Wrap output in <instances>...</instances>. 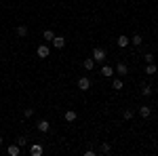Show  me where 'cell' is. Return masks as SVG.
Here are the masks:
<instances>
[{"mask_svg":"<svg viewBox=\"0 0 158 156\" xmlns=\"http://www.w3.org/2000/svg\"><path fill=\"white\" fill-rule=\"evenodd\" d=\"M17 36H27V27H25V25H17Z\"/></svg>","mask_w":158,"mask_h":156,"instance_id":"14","label":"cell"},{"mask_svg":"<svg viewBox=\"0 0 158 156\" xmlns=\"http://www.w3.org/2000/svg\"><path fill=\"white\" fill-rule=\"evenodd\" d=\"M139 114H141L143 118H150V114H152V108H150V106H139Z\"/></svg>","mask_w":158,"mask_h":156,"instance_id":"7","label":"cell"},{"mask_svg":"<svg viewBox=\"0 0 158 156\" xmlns=\"http://www.w3.org/2000/svg\"><path fill=\"white\" fill-rule=\"evenodd\" d=\"M141 95H143V97H150V95H152V86H148V84H146V86L141 89Z\"/></svg>","mask_w":158,"mask_h":156,"instance_id":"19","label":"cell"},{"mask_svg":"<svg viewBox=\"0 0 158 156\" xmlns=\"http://www.w3.org/2000/svg\"><path fill=\"white\" fill-rule=\"evenodd\" d=\"M25 144H27V137H23V135H21V137L17 139V145H19V148H23Z\"/></svg>","mask_w":158,"mask_h":156,"instance_id":"23","label":"cell"},{"mask_svg":"<svg viewBox=\"0 0 158 156\" xmlns=\"http://www.w3.org/2000/svg\"><path fill=\"white\" fill-rule=\"evenodd\" d=\"M36 127H38V131H42V133H47V131H49V129H51L49 120H40V122H38Z\"/></svg>","mask_w":158,"mask_h":156,"instance_id":"8","label":"cell"},{"mask_svg":"<svg viewBox=\"0 0 158 156\" xmlns=\"http://www.w3.org/2000/svg\"><path fill=\"white\" fill-rule=\"evenodd\" d=\"M101 152H103V154H110V152H112V145L110 144H101Z\"/></svg>","mask_w":158,"mask_h":156,"instance_id":"21","label":"cell"},{"mask_svg":"<svg viewBox=\"0 0 158 156\" xmlns=\"http://www.w3.org/2000/svg\"><path fill=\"white\" fill-rule=\"evenodd\" d=\"M93 59H95V61H103V59H106V51L99 48V47H95V48H93Z\"/></svg>","mask_w":158,"mask_h":156,"instance_id":"2","label":"cell"},{"mask_svg":"<svg viewBox=\"0 0 158 156\" xmlns=\"http://www.w3.org/2000/svg\"><path fill=\"white\" fill-rule=\"evenodd\" d=\"M141 42H143V38L139 36V34H135V36L131 38V44H135V47H139V44H141Z\"/></svg>","mask_w":158,"mask_h":156,"instance_id":"15","label":"cell"},{"mask_svg":"<svg viewBox=\"0 0 158 156\" xmlns=\"http://www.w3.org/2000/svg\"><path fill=\"white\" fill-rule=\"evenodd\" d=\"M42 36H44V40H53V38H55V32H53V30H44Z\"/></svg>","mask_w":158,"mask_h":156,"instance_id":"18","label":"cell"},{"mask_svg":"<svg viewBox=\"0 0 158 156\" xmlns=\"http://www.w3.org/2000/svg\"><path fill=\"white\" fill-rule=\"evenodd\" d=\"M23 116H25V118L34 116V108H25V110H23Z\"/></svg>","mask_w":158,"mask_h":156,"instance_id":"22","label":"cell"},{"mask_svg":"<svg viewBox=\"0 0 158 156\" xmlns=\"http://www.w3.org/2000/svg\"><path fill=\"white\" fill-rule=\"evenodd\" d=\"M76 118H78V114H76L74 110H68V112H65V120H68V122H74Z\"/></svg>","mask_w":158,"mask_h":156,"instance_id":"13","label":"cell"},{"mask_svg":"<svg viewBox=\"0 0 158 156\" xmlns=\"http://www.w3.org/2000/svg\"><path fill=\"white\" fill-rule=\"evenodd\" d=\"M30 154H32V156H42V145L34 144L32 148H30Z\"/></svg>","mask_w":158,"mask_h":156,"instance_id":"9","label":"cell"},{"mask_svg":"<svg viewBox=\"0 0 158 156\" xmlns=\"http://www.w3.org/2000/svg\"><path fill=\"white\" fill-rule=\"evenodd\" d=\"M53 47H55V48H63V47H65V38H63V36H55V38H53Z\"/></svg>","mask_w":158,"mask_h":156,"instance_id":"5","label":"cell"},{"mask_svg":"<svg viewBox=\"0 0 158 156\" xmlns=\"http://www.w3.org/2000/svg\"><path fill=\"white\" fill-rule=\"evenodd\" d=\"M89 86H91V80H89L86 76L78 78V89H80V91H89Z\"/></svg>","mask_w":158,"mask_h":156,"instance_id":"3","label":"cell"},{"mask_svg":"<svg viewBox=\"0 0 158 156\" xmlns=\"http://www.w3.org/2000/svg\"><path fill=\"white\" fill-rule=\"evenodd\" d=\"M127 72H129L127 63H118V65H116V74H118V76H124Z\"/></svg>","mask_w":158,"mask_h":156,"instance_id":"11","label":"cell"},{"mask_svg":"<svg viewBox=\"0 0 158 156\" xmlns=\"http://www.w3.org/2000/svg\"><path fill=\"white\" fill-rule=\"evenodd\" d=\"M0 145H2V135H0Z\"/></svg>","mask_w":158,"mask_h":156,"instance_id":"25","label":"cell"},{"mask_svg":"<svg viewBox=\"0 0 158 156\" xmlns=\"http://www.w3.org/2000/svg\"><path fill=\"white\" fill-rule=\"evenodd\" d=\"M101 76H106V78H112V76H114V68H110V65H103V68H101Z\"/></svg>","mask_w":158,"mask_h":156,"instance_id":"6","label":"cell"},{"mask_svg":"<svg viewBox=\"0 0 158 156\" xmlns=\"http://www.w3.org/2000/svg\"><path fill=\"white\" fill-rule=\"evenodd\" d=\"M143 59H146V63H154V55H152V53H146Z\"/></svg>","mask_w":158,"mask_h":156,"instance_id":"24","label":"cell"},{"mask_svg":"<svg viewBox=\"0 0 158 156\" xmlns=\"http://www.w3.org/2000/svg\"><path fill=\"white\" fill-rule=\"evenodd\" d=\"M122 118L131 120V118H133V110H124V112H122Z\"/></svg>","mask_w":158,"mask_h":156,"instance_id":"20","label":"cell"},{"mask_svg":"<svg viewBox=\"0 0 158 156\" xmlns=\"http://www.w3.org/2000/svg\"><path fill=\"white\" fill-rule=\"evenodd\" d=\"M82 65H85V70H89V72H91V70L95 68V59H93V57H86Z\"/></svg>","mask_w":158,"mask_h":156,"instance_id":"10","label":"cell"},{"mask_svg":"<svg viewBox=\"0 0 158 156\" xmlns=\"http://www.w3.org/2000/svg\"><path fill=\"white\" fill-rule=\"evenodd\" d=\"M156 103H158V99H156Z\"/></svg>","mask_w":158,"mask_h":156,"instance_id":"26","label":"cell"},{"mask_svg":"<svg viewBox=\"0 0 158 156\" xmlns=\"http://www.w3.org/2000/svg\"><path fill=\"white\" fill-rule=\"evenodd\" d=\"M131 44V38H127V36H118V47L124 48V47H129Z\"/></svg>","mask_w":158,"mask_h":156,"instance_id":"12","label":"cell"},{"mask_svg":"<svg viewBox=\"0 0 158 156\" xmlns=\"http://www.w3.org/2000/svg\"><path fill=\"white\" fill-rule=\"evenodd\" d=\"M49 47H47V44H40V47L36 48V55L38 57H40V59H47V57H49Z\"/></svg>","mask_w":158,"mask_h":156,"instance_id":"1","label":"cell"},{"mask_svg":"<svg viewBox=\"0 0 158 156\" xmlns=\"http://www.w3.org/2000/svg\"><path fill=\"white\" fill-rule=\"evenodd\" d=\"M112 86H114L116 91H120V89H122V80H120V78H114V80H112Z\"/></svg>","mask_w":158,"mask_h":156,"instance_id":"17","label":"cell"},{"mask_svg":"<svg viewBox=\"0 0 158 156\" xmlns=\"http://www.w3.org/2000/svg\"><path fill=\"white\" fill-rule=\"evenodd\" d=\"M6 152H9V156H19L21 154V148H19L17 144H11L9 148H6Z\"/></svg>","mask_w":158,"mask_h":156,"instance_id":"4","label":"cell"},{"mask_svg":"<svg viewBox=\"0 0 158 156\" xmlns=\"http://www.w3.org/2000/svg\"><path fill=\"white\" fill-rule=\"evenodd\" d=\"M146 74H150V76L156 74V65H154V63H148V65H146Z\"/></svg>","mask_w":158,"mask_h":156,"instance_id":"16","label":"cell"}]
</instances>
